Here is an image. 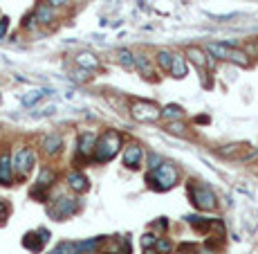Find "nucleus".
Segmentation results:
<instances>
[{
  "label": "nucleus",
  "instance_id": "nucleus-25",
  "mask_svg": "<svg viewBox=\"0 0 258 254\" xmlns=\"http://www.w3.org/2000/svg\"><path fill=\"white\" fill-rule=\"evenodd\" d=\"M153 247H155V252H160V254H168V252H171V243H168V241H160V238L155 241V245H153Z\"/></svg>",
  "mask_w": 258,
  "mask_h": 254
},
{
  "label": "nucleus",
  "instance_id": "nucleus-8",
  "mask_svg": "<svg viewBox=\"0 0 258 254\" xmlns=\"http://www.w3.org/2000/svg\"><path fill=\"white\" fill-rule=\"evenodd\" d=\"M47 241H49V232L45 230V227H41V230H36V232L25 234L23 236V247H27L29 252L38 254V252H43V247H45Z\"/></svg>",
  "mask_w": 258,
  "mask_h": 254
},
{
  "label": "nucleus",
  "instance_id": "nucleus-28",
  "mask_svg": "<svg viewBox=\"0 0 258 254\" xmlns=\"http://www.w3.org/2000/svg\"><path fill=\"white\" fill-rule=\"evenodd\" d=\"M242 146H247V144H231L229 148H222L220 153H222V156H234V153H236V151H240Z\"/></svg>",
  "mask_w": 258,
  "mask_h": 254
},
{
  "label": "nucleus",
  "instance_id": "nucleus-17",
  "mask_svg": "<svg viewBox=\"0 0 258 254\" xmlns=\"http://www.w3.org/2000/svg\"><path fill=\"white\" fill-rule=\"evenodd\" d=\"M49 92H52V90H47V88H36V90L25 92L21 101H23V106H27V108H29V106H34V104H36L38 99H43V97H45V94H49Z\"/></svg>",
  "mask_w": 258,
  "mask_h": 254
},
{
  "label": "nucleus",
  "instance_id": "nucleus-4",
  "mask_svg": "<svg viewBox=\"0 0 258 254\" xmlns=\"http://www.w3.org/2000/svg\"><path fill=\"white\" fill-rule=\"evenodd\" d=\"M207 49H209V52L216 59L231 61V63H236V66H247V63H249V57H247V52H240V49L227 45V43H209Z\"/></svg>",
  "mask_w": 258,
  "mask_h": 254
},
{
  "label": "nucleus",
  "instance_id": "nucleus-30",
  "mask_svg": "<svg viewBox=\"0 0 258 254\" xmlns=\"http://www.w3.org/2000/svg\"><path fill=\"white\" fill-rule=\"evenodd\" d=\"M160 164H162V158L160 156H155V153H151V156H148V167H151V169L160 167Z\"/></svg>",
  "mask_w": 258,
  "mask_h": 254
},
{
  "label": "nucleus",
  "instance_id": "nucleus-26",
  "mask_svg": "<svg viewBox=\"0 0 258 254\" xmlns=\"http://www.w3.org/2000/svg\"><path fill=\"white\" fill-rule=\"evenodd\" d=\"M7 216H9V202L0 198V225L7 221Z\"/></svg>",
  "mask_w": 258,
  "mask_h": 254
},
{
  "label": "nucleus",
  "instance_id": "nucleus-13",
  "mask_svg": "<svg viewBox=\"0 0 258 254\" xmlns=\"http://www.w3.org/2000/svg\"><path fill=\"white\" fill-rule=\"evenodd\" d=\"M94 142H97V135H94V133H83V135L79 137V156L90 158L92 151H94Z\"/></svg>",
  "mask_w": 258,
  "mask_h": 254
},
{
  "label": "nucleus",
  "instance_id": "nucleus-15",
  "mask_svg": "<svg viewBox=\"0 0 258 254\" xmlns=\"http://www.w3.org/2000/svg\"><path fill=\"white\" fill-rule=\"evenodd\" d=\"M77 66L90 72V70H97L99 68V59L94 57L92 52H79L77 54Z\"/></svg>",
  "mask_w": 258,
  "mask_h": 254
},
{
  "label": "nucleus",
  "instance_id": "nucleus-31",
  "mask_svg": "<svg viewBox=\"0 0 258 254\" xmlns=\"http://www.w3.org/2000/svg\"><path fill=\"white\" fill-rule=\"evenodd\" d=\"M7 27H9V18L5 16V18H0V36H5V32H7Z\"/></svg>",
  "mask_w": 258,
  "mask_h": 254
},
{
  "label": "nucleus",
  "instance_id": "nucleus-20",
  "mask_svg": "<svg viewBox=\"0 0 258 254\" xmlns=\"http://www.w3.org/2000/svg\"><path fill=\"white\" fill-rule=\"evenodd\" d=\"M135 68L140 70L142 74H146V77H151V74H153V63H151V57H146V54H135Z\"/></svg>",
  "mask_w": 258,
  "mask_h": 254
},
{
  "label": "nucleus",
  "instance_id": "nucleus-10",
  "mask_svg": "<svg viewBox=\"0 0 258 254\" xmlns=\"http://www.w3.org/2000/svg\"><path fill=\"white\" fill-rule=\"evenodd\" d=\"M14 182V164H12V156L3 153L0 156V185L9 187Z\"/></svg>",
  "mask_w": 258,
  "mask_h": 254
},
{
  "label": "nucleus",
  "instance_id": "nucleus-5",
  "mask_svg": "<svg viewBox=\"0 0 258 254\" xmlns=\"http://www.w3.org/2000/svg\"><path fill=\"white\" fill-rule=\"evenodd\" d=\"M79 212V200L70 196H61L47 207V214L54 218V221H66V218L74 216Z\"/></svg>",
  "mask_w": 258,
  "mask_h": 254
},
{
  "label": "nucleus",
  "instance_id": "nucleus-27",
  "mask_svg": "<svg viewBox=\"0 0 258 254\" xmlns=\"http://www.w3.org/2000/svg\"><path fill=\"white\" fill-rule=\"evenodd\" d=\"M74 81H88V79H90V72H88V70H83V68H79L77 72H74Z\"/></svg>",
  "mask_w": 258,
  "mask_h": 254
},
{
  "label": "nucleus",
  "instance_id": "nucleus-7",
  "mask_svg": "<svg viewBox=\"0 0 258 254\" xmlns=\"http://www.w3.org/2000/svg\"><path fill=\"white\" fill-rule=\"evenodd\" d=\"M12 164H14V173H18L21 178L29 176V171L34 169V164H36V156H34L32 148H18L16 156L12 158Z\"/></svg>",
  "mask_w": 258,
  "mask_h": 254
},
{
  "label": "nucleus",
  "instance_id": "nucleus-23",
  "mask_svg": "<svg viewBox=\"0 0 258 254\" xmlns=\"http://www.w3.org/2000/svg\"><path fill=\"white\" fill-rule=\"evenodd\" d=\"M155 61L160 63L162 70H171V61H173V52H168V49H160V52L155 54Z\"/></svg>",
  "mask_w": 258,
  "mask_h": 254
},
{
  "label": "nucleus",
  "instance_id": "nucleus-11",
  "mask_svg": "<svg viewBox=\"0 0 258 254\" xmlns=\"http://www.w3.org/2000/svg\"><path fill=\"white\" fill-rule=\"evenodd\" d=\"M68 187L77 193H83V191H88L90 185H88V178L83 171H70L68 173Z\"/></svg>",
  "mask_w": 258,
  "mask_h": 254
},
{
  "label": "nucleus",
  "instance_id": "nucleus-2",
  "mask_svg": "<svg viewBox=\"0 0 258 254\" xmlns=\"http://www.w3.org/2000/svg\"><path fill=\"white\" fill-rule=\"evenodd\" d=\"M146 182L157 191H168L177 185V169L168 162H162L160 167L151 169L146 176Z\"/></svg>",
  "mask_w": 258,
  "mask_h": 254
},
{
  "label": "nucleus",
  "instance_id": "nucleus-22",
  "mask_svg": "<svg viewBox=\"0 0 258 254\" xmlns=\"http://www.w3.org/2000/svg\"><path fill=\"white\" fill-rule=\"evenodd\" d=\"M49 254H81L79 252V247H77V243H72V241H63V243H58L56 247H54Z\"/></svg>",
  "mask_w": 258,
  "mask_h": 254
},
{
  "label": "nucleus",
  "instance_id": "nucleus-16",
  "mask_svg": "<svg viewBox=\"0 0 258 254\" xmlns=\"http://www.w3.org/2000/svg\"><path fill=\"white\" fill-rule=\"evenodd\" d=\"M34 18H36V21L41 23V25L52 23V21H54V7H49L47 3L38 5V7H36V12H34Z\"/></svg>",
  "mask_w": 258,
  "mask_h": 254
},
{
  "label": "nucleus",
  "instance_id": "nucleus-32",
  "mask_svg": "<svg viewBox=\"0 0 258 254\" xmlns=\"http://www.w3.org/2000/svg\"><path fill=\"white\" fill-rule=\"evenodd\" d=\"M66 3H68V0H47L49 7H63Z\"/></svg>",
  "mask_w": 258,
  "mask_h": 254
},
{
  "label": "nucleus",
  "instance_id": "nucleus-1",
  "mask_svg": "<svg viewBox=\"0 0 258 254\" xmlns=\"http://www.w3.org/2000/svg\"><path fill=\"white\" fill-rule=\"evenodd\" d=\"M119 146H121V133L108 128V131H103L101 137H97V142H94L92 160L99 162V164L110 162L112 158L119 153Z\"/></svg>",
  "mask_w": 258,
  "mask_h": 254
},
{
  "label": "nucleus",
  "instance_id": "nucleus-29",
  "mask_svg": "<svg viewBox=\"0 0 258 254\" xmlns=\"http://www.w3.org/2000/svg\"><path fill=\"white\" fill-rule=\"evenodd\" d=\"M155 241H157V236H153V234H144L142 245L144 247H153V245H155Z\"/></svg>",
  "mask_w": 258,
  "mask_h": 254
},
{
  "label": "nucleus",
  "instance_id": "nucleus-6",
  "mask_svg": "<svg viewBox=\"0 0 258 254\" xmlns=\"http://www.w3.org/2000/svg\"><path fill=\"white\" fill-rule=\"evenodd\" d=\"M160 113L162 108L155 101H148V99H140V101L131 104V115L137 122H155V119H160Z\"/></svg>",
  "mask_w": 258,
  "mask_h": 254
},
{
  "label": "nucleus",
  "instance_id": "nucleus-9",
  "mask_svg": "<svg viewBox=\"0 0 258 254\" xmlns=\"http://www.w3.org/2000/svg\"><path fill=\"white\" fill-rule=\"evenodd\" d=\"M142 158H144V148L137 142L128 144L126 151H123V164H126L128 169H137V167H140Z\"/></svg>",
  "mask_w": 258,
  "mask_h": 254
},
{
  "label": "nucleus",
  "instance_id": "nucleus-34",
  "mask_svg": "<svg viewBox=\"0 0 258 254\" xmlns=\"http://www.w3.org/2000/svg\"><path fill=\"white\" fill-rule=\"evenodd\" d=\"M202 254H213V252H202Z\"/></svg>",
  "mask_w": 258,
  "mask_h": 254
},
{
  "label": "nucleus",
  "instance_id": "nucleus-18",
  "mask_svg": "<svg viewBox=\"0 0 258 254\" xmlns=\"http://www.w3.org/2000/svg\"><path fill=\"white\" fill-rule=\"evenodd\" d=\"M186 54L191 57V61L196 63V66H200V68H211L209 57H205V52H202L200 47H188V49H186Z\"/></svg>",
  "mask_w": 258,
  "mask_h": 254
},
{
  "label": "nucleus",
  "instance_id": "nucleus-33",
  "mask_svg": "<svg viewBox=\"0 0 258 254\" xmlns=\"http://www.w3.org/2000/svg\"><path fill=\"white\" fill-rule=\"evenodd\" d=\"M144 254H160V252H155V250H151V247H146V252Z\"/></svg>",
  "mask_w": 258,
  "mask_h": 254
},
{
  "label": "nucleus",
  "instance_id": "nucleus-12",
  "mask_svg": "<svg viewBox=\"0 0 258 254\" xmlns=\"http://www.w3.org/2000/svg\"><path fill=\"white\" fill-rule=\"evenodd\" d=\"M63 148V137L58 135V133H52V135L43 137V151L47 153V156H56V153H61Z\"/></svg>",
  "mask_w": 258,
  "mask_h": 254
},
{
  "label": "nucleus",
  "instance_id": "nucleus-3",
  "mask_svg": "<svg viewBox=\"0 0 258 254\" xmlns=\"http://www.w3.org/2000/svg\"><path fill=\"white\" fill-rule=\"evenodd\" d=\"M188 196H191L193 205H196L198 209L211 212V209H216V207H218V198H216V193H213L207 185H200V182H188Z\"/></svg>",
  "mask_w": 258,
  "mask_h": 254
},
{
  "label": "nucleus",
  "instance_id": "nucleus-14",
  "mask_svg": "<svg viewBox=\"0 0 258 254\" xmlns=\"http://www.w3.org/2000/svg\"><path fill=\"white\" fill-rule=\"evenodd\" d=\"M168 72H171V77H175V79L186 77V61L182 54L173 52V61H171V70H168Z\"/></svg>",
  "mask_w": 258,
  "mask_h": 254
},
{
  "label": "nucleus",
  "instance_id": "nucleus-21",
  "mask_svg": "<svg viewBox=\"0 0 258 254\" xmlns=\"http://www.w3.org/2000/svg\"><path fill=\"white\" fill-rule=\"evenodd\" d=\"M182 108L180 106H175V104H168L166 108H162V113H160V117H164L168 119V122H173V119H182Z\"/></svg>",
  "mask_w": 258,
  "mask_h": 254
},
{
  "label": "nucleus",
  "instance_id": "nucleus-24",
  "mask_svg": "<svg viewBox=\"0 0 258 254\" xmlns=\"http://www.w3.org/2000/svg\"><path fill=\"white\" fill-rule=\"evenodd\" d=\"M184 128H186V126H184L182 122H171V124H168L166 131H168V133H175V135H186Z\"/></svg>",
  "mask_w": 258,
  "mask_h": 254
},
{
  "label": "nucleus",
  "instance_id": "nucleus-19",
  "mask_svg": "<svg viewBox=\"0 0 258 254\" xmlns=\"http://www.w3.org/2000/svg\"><path fill=\"white\" fill-rule=\"evenodd\" d=\"M117 61H119V66H121V68L133 70V68H135V54H133L131 49L121 47V49L117 52Z\"/></svg>",
  "mask_w": 258,
  "mask_h": 254
}]
</instances>
